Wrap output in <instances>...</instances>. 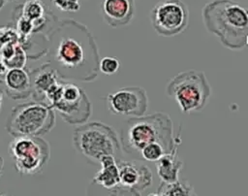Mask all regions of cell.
<instances>
[{
    "label": "cell",
    "mask_w": 248,
    "mask_h": 196,
    "mask_svg": "<svg viewBox=\"0 0 248 196\" xmlns=\"http://www.w3.org/2000/svg\"><path fill=\"white\" fill-rule=\"evenodd\" d=\"M112 196H114V195H112Z\"/></svg>",
    "instance_id": "f546056e"
},
{
    "label": "cell",
    "mask_w": 248,
    "mask_h": 196,
    "mask_svg": "<svg viewBox=\"0 0 248 196\" xmlns=\"http://www.w3.org/2000/svg\"><path fill=\"white\" fill-rule=\"evenodd\" d=\"M176 151L177 148L167 152L157 161V174L164 183H172L178 180V175L183 163L178 158Z\"/></svg>",
    "instance_id": "e0dca14e"
},
{
    "label": "cell",
    "mask_w": 248,
    "mask_h": 196,
    "mask_svg": "<svg viewBox=\"0 0 248 196\" xmlns=\"http://www.w3.org/2000/svg\"><path fill=\"white\" fill-rule=\"evenodd\" d=\"M8 44H19L18 33L11 26L0 28V49Z\"/></svg>",
    "instance_id": "44dd1931"
},
{
    "label": "cell",
    "mask_w": 248,
    "mask_h": 196,
    "mask_svg": "<svg viewBox=\"0 0 248 196\" xmlns=\"http://www.w3.org/2000/svg\"><path fill=\"white\" fill-rule=\"evenodd\" d=\"M149 196H164L162 193L161 194H159V193H156V194H154V193H151V195H149Z\"/></svg>",
    "instance_id": "484cf974"
},
{
    "label": "cell",
    "mask_w": 248,
    "mask_h": 196,
    "mask_svg": "<svg viewBox=\"0 0 248 196\" xmlns=\"http://www.w3.org/2000/svg\"><path fill=\"white\" fill-rule=\"evenodd\" d=\"M31 80V95L35 101L45 102L46 91L55 84L61 77L50 63L42 65L29 73Z\"/></svg>",
    "instance_id": "4fadbf2b"
},
{
    "label": "cell",
    "mask_w": 248,
    "mask_h": 196,
    "mask_svg": "<svg viewBox=\"0 0 248 196\" xmlns=\"http://www.w3.org/2000/svg\"><path fill=\"white\" fill-rule=\"evenodd\" d=\"M7 67L5 66V64H4V62L1 60V58H0V76H2V75H5V73L7 72Z\"/></svg>",
    "instance_id": "cb8c5ba5"
},
{
    "label": "cell",
    "mask_w": 248,
    "mask_h": 196,
    "mask_svg": "<svg viewBox=\"0 0 248 196\" xmlns=\"http://www.w3.org/2000/svg\"><path fill=\"white\" fill-rule=\"evenodd\" d=\"M120 146L127 153L140 152L148 144L159 143L166 152H170L181 142L180 133L173 137V125L165 113H155L128 119L120 133Z\"/></svg>",
    "instance_id": "3957f363"
},
{
    "label": "cell",
    "mask_w": 248,
    "mask_h": 196,
    "mask_svg": "<svg viewBox=\"0 0 248 196\" xmlns=\"http://www.w3.org/2000/svg\"><path fill=\"white\" fill-rule=\"evenodd\" d=\"M55 124L54 110L44 102L32 101L16 106L7 121V130L14 137H41Z\"/></svg>",
    "instance_id": "8992f818"
},
{
    "label": "cell",
    "mask_w": 248,
    "mask_h": 196,
    "mask_svg": "<svg viewBox=\"0 0 248 196\" xmlns=\"http://www.w3.org/2000/svg\"><path fill=\"white\" fill-rule=\"evenodd\" d=\"M73 143L78 153L98 163L105 155H114L121 147L114 130L99 121L78 125L74 130Z\"/></svg>",
    "instance_id": "52a82bcc"
},
{
    "label": "cell",
    "mask_w": 248,
    "mask_h": 196,
    "mask_svg": "<svg viewBox=\"0 0 248 196\" xmlns=\"http://www.w3.org/2000/svg\"><path fill=\"white\" fill-rule=\"evenodd\" d=\"M106 101L112 114L133 117L144 115L148 107L147 93L140 86L122 87L108 94Z\"/></svg>",
    "instance_id": "30bf717a"
},
{
    "label": "cell",
    "mask_w": 248,
    "mask_h": 196,
    "mask_svg": "<svg viewBox=\"0 0 248 196\" xmlns=\"http://www.w3.org/2000/svg\"><path fill=\"white\" fill-rule=\"evenodd\" d=\"M9 151L15 159L16 170L27 175L42 171L50 155L48 143L41 137H15L9 146Z\"/></svg>",
    "instance_id": "ba28073f"
},
{
    "label": "cell",
    "mask_w": 248,
    "mask_h": 196,
    "mask_svg": "<svg viewBox=\"0 0 248 196\" xmlns=\"http://www.w3.org/2000/svg\"><path fill=\"white\" fill-rule=\"evenodd\" d=\"M0 196H10V195H8V194H0Z\"/></svg>",
    "instance_id": "83f0119b"
},
{
    "label": "cell",
    "mask_w": 248,
    "mask_h": 196,
    "mask_svg": "<svg viewBox=\"0 0 248 196\" xmlns=\"http://www.w3.org/2000/svg\"><path fill=\"white\" fill-rule=\"evenodd\" d=\"M3 4H4V0H0V9L2 8V6H3Z\"/></svg>",
    "instance_id": "4316f807"
},
{
    "label": "cell",
    "mask_w": 248,
    "mask_h": 196,
    "mask_svg": "<svg viewBox=\"0 0 248 196\" xmlns=\"http://www.w3.org/2000/svg\"><path fill=\"white\" fill-rule=\"evenodd\" d=\"M10 1H16V0H10Z\"/></svg>",
    "instance_id": "f1b7e54d"
},
{
    "label": "cell",
    "mask_w": 248,
    "mask_h": 196,
    "mask_svg": "<svg viewBox=\"0 0 248 196\" xmlns=\"http://www.w3.org/2000/svg\"><path fill=\"white\" fill-rule=\"evenodd\" d=\"M167 93L183 113L188 114L204 108L211 95V86L202 71L187 70L178 73L169 82Z\"/></svg>",
    "instance_id": "5b68a950"
},
{
    "label": "cell",
    "mask_w": 248,
    "mask_h": 196,
    "mask_svg": "<svg viewBox=\"0 0 248 196\" xmlns=\"http://www.w3.org/2000/svg\"><path fill=\"white\" fill-rule=\"evenodd\" d=\"M45 101L69 124H83L91 114V104L83 89L62 78L46 91Z\"/></svg>",
    "instance_id": "277c9868"
},
{
    "label": "cell",
    "mask_w": 248,
    "mask_h": 196,
    "mask_svg": "<svg viewBox=\"0 0 248 196\" xmlns=\"http://www.w3.org/2000/svg\"><path fill=\"white\" fill-rule=\"evenodd\" d=\"M3 92H4V89L0 86V106H1V101H2V96H3Z\"/></svg>",
    "instance_id": "d4e9b609"
},
{
    "label": "cell",
    "mask_w": 248,
    "mask_h": 196,
    "mask_svg": "<svg viewBox=\"0 0 248 196\" xmlns=\"http://www.w3.org/2000/svg\"><path fill=\"white\" fill-rule=\"evenodd\" d=\"M119 187L131 192L142 190L152 182L150 169L140 161H119Z\"/></svg>",
    "instance_id": "8fae6325"
},
{
    "label": "cell",
    "mask_w": 248,
    "mask_h": 196,
    "mask_svg": "<svg viewBox=\"0 0 248 196\" xmlns=\"http://www.w3.org/2000/svg\"><path fill=\"white\" fill-rule=\"evenodd\" d=\"M140 155L143 159L149 162H157L163 154L167 153L165 148L159 143H151L140 149Z\"/></svg>",
    "instance_id": "d6986e66"
},
{
    "label": "cell",
    "mask_w": 248,
    "mask_h": 196,
    "mask_svg": "<svg viewBox=\"0 0 248 196\" xmlns=\"http://www.w3.org/2000/svg\"><path fill=\"white\" fill-rule=\"evenodd\" d=\"M19 14L34 25V33L43 31L53 19V15L42 0H26L19 7Z\"/></svg>",
    "instance_id": "9a60e30c"
},
{
    "label": "cell",
    "mask_w": 248,
    "mask_h": 196,
    "mask_svg": "<svg viewBox=\"0 0 248 196\" xmlns=\"http://www.w3.org/2000/svg\"><path fill=\"white\" fill-rule=\"evenodd\" d=\"M26 61H27V53L25 49L20 45H17L14 55L9 60L5 61L4 64L7 67V69L23 68L26 64Z\"/></svg>",
    "instance_id": "ffe728a7"
},
{
    "label": "cell",
    "mask_w": 248,
    "mask_h": 196,
    "mask_svg": "<svg viewBox=\"0 0 248 196\" xmlns=\"http://www.w3.org/2000/svg\"><path fill=\"white\" fill-rule=\"evenodd\" d=\"M102 14L105 21L112 26L127 25L134 17V0H103Z\"/></svg>",
    "instance_id": "7c38bea8"
},
{
    "label": "cell",
    "mask_w": 248,
    "mask_h": 196,
    "mask_svg": "<svg viewBox=\"0 0 248 196\" xmlns=\"http://www.w3.org/2000/svg\"><path fill=\"white\" fill-rule=\"evenodd\" d=\"M167 187L162 194L164 196H195L194 190L187 182H179L178 180L172 183H164Z\"/></svg>",
    "instance_id": "ac0fdd59"
},
{
    "label": "cell",
    "mask_w": 248,
    "mask_h": 196,
    "mask_svg": "<svg viewBox=\"0 0 248 196\" xmlns=\"http://www.w3.org/2000/svg\"><path fill=\"white\" fill-rule=\"evenodd\" d=\"M202 20L208 32L232 50L248 44V13L232 0H212L202 9Z\"/></svg>",
    "instance_id": "7a4b0ae2"
},
{
    "label": "cell",
    "mask_w": 248,
    "mask_h": 196,
    "mask_svg": "<svg viewBox=\"0 0 248 196\" xmlns=\"http://www.w3.org/2000/svg\"><path fill=\"white\" fill-rule=\"evenodd\" d=\"M120 67L119 60L112 56H105L99 62V70L106 75H112Z\"/></svg>",
    "instance_id": "7402d4cb"
},
{
    "label": "cell",
    "mask_w": 248,
    "mask_h": 196,
    "mask_svg": "<svg viewBox=\"0 0 248 196\" xmlns=\"http://www.w3.org/2000/svg\"><path fill=\"white\" fill-rule=\"evenodd\" d=\"M61 33L54 48V60L58 74L65 71L63 79L92 81L99 70V52L87 28L73 19L59 24Z\"/></svg>",
    "instance_id": "6da1fadb"
},
{
    "label": "cell",
    "mask_w": 248,
    "mask_h": 196,
    "mask_svg": "<svg viewBox=\"0 0 248 196\" xmlns=\"http://www.w3.org/2000/svg\"><path fill=\"white\" fill-rule=\"evenodd\" d=\"M152 26L157 34L171 37L182 33L189 22V10L181 0H163L150 13Z\"/></svg>",
    "instance_id": "9c48e42d"
},
{
    "label": "cell",
    "mask_w": 248,
    "mask_h": 196,
    "mask_svg": "<svg viewBox=\"0 0 248 196\" xmlns=\"http://www.w3.org/2000/svg\"><path fill=\"white\" fill-rule=\"evenodd\" d=\"M5 91L15 100L26 99L31 95L30 75L23 68H11L5 73Z\"/></svg>",
    "instance_id": "5bb4252c"
},
{
    "label": "cell",
    "mask_w": 248,
    "mask_h": 196,
    "mask_svg": "<svg viewBox=\"0 0 248 196\" xmlns=\"http://www.w3.org/2000/svg\"><path fill=\"white\" fill-rule=\"evenodd\" d=\"M101 169L93 178V182L102 187L113 190L119 187V173L114 155H105L99 160Z\"/></svg>",
    "instance_id": "2e32d148"
},
{
    "label": "cell",
    "mask_w": 248,
    "mask_h": 196,
    "mask_svg": "<svg viewBox=\"0 0 248 196\" xmlns=\"http://www.w3.org/2000/svg\"><path fill=\"white\" fill-rule=\"evenodd\" d=\"M52 3L62 12L75 13L80 9L79 0H52Z\"/></svg>",
    "instance_id": "603a6c76"
}]
</instances>
